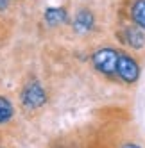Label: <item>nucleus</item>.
Returning <instances> with one entry per match:
<instances>
[{
  "label": "nucleus",
  "instance_id": "nucleus-4",
  "mask_svg": "<svg viewBox=\"0 0 145 148\" xmlns=\"http://www.w3.org/2000/svg\"><path fill=\"white\" fill-rule=\"evenodd\" d=\"M122 41H124L127 47L134 48V50L143 48V47H145V32H143V29H140L138 25H133V27L124 29V32H122Z\"/></svg>",
  "mask_w": 145,
  "mask_h": 148
},
{
  "label": "nucleus",
  "instance_id": "nucleus-3",
  "mask_svg": "<svg viewBox=\"0 0 145 148\" xmlns=\"http://www.w3.org/2000/svg\"><path fill=\"white\" fill-rule=\"evenodd\" d=\"M117 75L127 84H134L140 79V66L134 57L129 54H122L118 56V64H117Z\"/></svg>",
  "mask_w": 145,
  "mask_h": 148
},
{
  "label": "nucleus",
  "instance_id": "nucleus-6",
  "mask_svg": "<svg viewBox=\"0 0 145 148\" xmlns=\"http://www.w3.org/2000/svg\"><path fill=\"white\" fill-rule=\"evenodd\" d=\"M43 20L45 23L50 27H57L68 22V13L65 7H47L43 13Z\"/></svg>",
  "mask_w": 145,
  "mask_h": 148
},
{
  "label": "nucleus",
  "instance_id": "nucleus-9",
  "mask_svg": "<svg viewBox=\"0 0 145 148\" xmlns=\"http://www.w3.org/2000/svg\"><path fill=\"white\" fill-rule=\"evenodd\" d=\"M7 7H9V0H0V13L6 11Z\"/></svg>",
  "mask_w": 145,
  "mask_h": 148
},
{
  "label": "nucleus",
  "instance_id": "nucleus-10",
  "mask_svg": "<svg viewBox=\"0 0 145 148\" xmlns=\"http://www.w3.org/2000/svg\"><path fill=\"white\" fill-rule=\"evenodd\" d=\"M122 148H142V146H138V145H134V143H126Z\"/></svg>",
  "mask_w": 145,
  "mask_h": 148
},
{
  "label": "nucleus",
  "instance_id": "nucleus-8",
  "mask_svg": "<svg viewBox=\"0 0 145 148\" xmlns=\"http://www.w3.org/2000/svg\"><path fill=\"white\" fill-rule=\"evenodd\" d=\"M14 114V107L6 97H0V125L7 123Z\"/></svg>",
  "mask_w": 145,
  "mask_h": 148
},
{
  "label": "nucleus",
  "instance_id": "nucleus-7",
  "mask_svg": "<svg viewBox=\"0 0 145 148\" xmlns=\"http://www.w3.org/2000/svg\"><path fill=\"white\" fill-rule=\"evenodd\" d=\"M131 18L134 25L145 30V0H136L131 7Z\"/></svg>",
  "mask_w": 145,
  "mask_h": 148
},
{
  "label": "nucleus",
  "instance_id": "nucleus-5",
  "mask_svg": "<svg viewBox=\"0 0 145 148\" xmlns=\"http://www.w3.org/2000/svg\"><path fill=\"white\" fill-rule=\"evenodd\" d=\"M93 25H95V16H93L91 11H88V9H81V11H77L75 18H74V30L79 34H86L90 32V30L93 29Z\"/></svg>",
  "mask_w": 145,
  "mask_h": 148
},
{
  "label": "nucleus",
  "instance_id": "nucleus-1",
  "mask_svg": "<svg viewBox=\"0 0 145 148\" xmlns=\"http://www.w3.org/2000/svg\"><path fill=\"white\" fill-rule=\"evenodd\" d=\"M118 56L120 52L115 48H99L97 52H93L91 56V64L97 71H100L102 75L113 77L117 75V64H118Z\"/></svg>",
  "mask_w": 145,
  "mask_h": 148
},
{
  "label": "nucleus",
  "instance_id": "nucleus-2",
  "mask_svg": "<svg viewBox=\"0 0 145 148\" xmlns=\"http://www.w3.org/2000/svg\"><path fill=\"white\" fill-rule=\"evenodd\" d=\"M22 103L25 109H39L47 103V93L39 82L32 80L22 89Z\"/></svg>",
  "mask_w": 145,
  "mask_h": 148
}]
</instances>
